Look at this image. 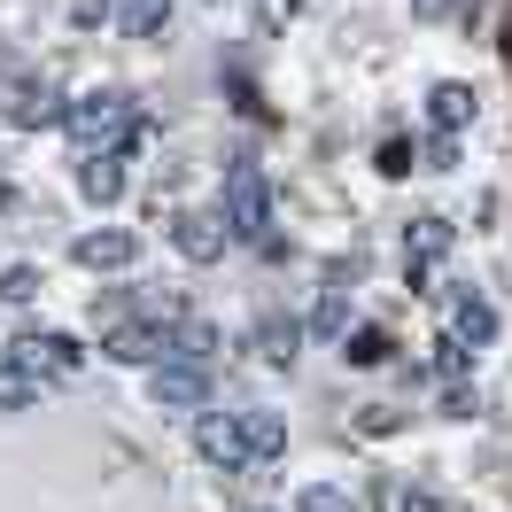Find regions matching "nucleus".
I'll return each instance as SVG.
<instances>
[{"label":"nucleus","mask_w":512,"mask_h":512,"mask_svg":"<svg viewBox=\"0 0 512 512\" xmlns=\"http://www.w3.org/2000/svg\"><path fill=\"white\" fill-rule=\"evenodd\" d=\"M396 512H443V505H435L427 489H404V497H396Z\"/></svg>","instance_id":"nucleus-25"},{"label":"nucleus","mask_w":512,"mask_h":512,"mask_svg":"<svg viewBox=\"0 0 512 512\" xmlns=\"http://www.w3.org/2000/svg\"><path fill=\"white\" fill-rule=\"evenodd\" d=\"M109 357H125V365H163V350H171V334L148 319H125V326H109V342H101Z\"/></svg>","instance_id":"nucleus-5"},{"label":"nucleus","mask_w":512,"mask_h":512,"mask_svg":"<svg viewBox=\"0 0 512 512\" xmlns=\"http://www.w3.org/2000/svg\"><path fill=\"white\" fill-rule=\"evenodd\" d=\"M63 125L78 132L86 156H117V140H125V94H78L63 109Z\"/></svg>","instance_id":"nucleus-2"},{"label":"nucleus","mask_w":512,"mask_h":512,"mask_svg":"<svg viewBox=\"0 0 512 512\" xmlns=\"http://www.w3.org/2000/svg\"><path fill=\"white\" fill-rule=\"evenodd\" d=\"M70 16H78V24H101V16H109V0H70Z\"/></svg>","instance_id":"nucleus-26"},{"label":"nucleus","mask_w":512,"mask_h":512,"mask_svg":"<svg viewBox=\"0 0 512 512\" xmlns=\"http://www.w3.org/2000/svg\"><path fill=\"white\" fill-rule=\"evenodd\" d=\"M194 450H202L218 474H241V466H249V443H241V419L233 412H202L194 419Z\"/></svg>","instance_id":"nucleus-3"},{"label":"nucleus","mask_w":512,"mask_h":512,"mask_svg":"<svg viewBox=\"0 0 512 512\" xmlns=\"http://www.w3.org/2000/svg\"><path fill=\"white\" fill-rule=\"evenodd\" d=\"M39 350H47V365H78V357H86L70 334H32V342H24V357H39Z\"/></svg>","instance_id":"nucleus-18"},{"label":"nucleus","mask_w":512,"mask_h":512,"mask_svg":"<svg viewBox=\"0 0 512 512\" xmlns=\"http://www.w3.org/2000/svg\"><path fill=\"white\" fill-rule=\"evenodd\" d=\"M148 396L171 404V412H202V404H210V381H202V365H156V373H148Z\"/></svg>","instance_id":"nucleus-4"},{"label":"nucleus","mask_w":512,"mask_h":512,"mask_svg":"<svg viewBox=\"0 0 512 512\" xmlns=\"http://www.w3.org/2000/svg\"><path fill=\"white\" fill-rule=\"evenodd\" d=\"M342 357H350V365H381L388 334H381V326H350V334H342Z\"/></svg>","instance_id":"nucleus-16"},{"label":"nucleus","mask_w":512,"mask_h":512,"mask_svg":"<svg viewBox=\"0 0 512 512\" xmlns=\"http://www.w3.org/2000/svg\"><path fill=\"white\" fill-rule=\"evenodd\" d=\"M381 171H388V179H404V171H412V148H404V140H388V148H381Z\"/></svg>","instance_id":"nucleus-24"},{"label":"nucleus","mask_w":512,"mask_h":512,"mask_svg":"<svg viewBox=\"0 0 512 512\" xmlns=\"http://www.w3.org/2000/svg\"><path fill=\"white\" fill-rule=\"evenodd\" d=\"M311 334H326V342H342V334H350V295H342V288H326V295H319Z\"/></svg>","instance_id":"nucleus-13"},{"label":"nucleus","mask_w":512,"mask_h":512,"mask_svg":"<svg viewBox=\"0 0 512 512\" xmlns=\"http://www.w3.org/2000/svg\"><path fill=\"white\" fill-rule=\"evenodd\" d=\"M427 117H435L443 132H458L466 117H474V86H458V78H443V86L427 94Z\"/></svg>","instance_id":"nucleus-11"},{"label":"nucleus","mask_w":512,"mask_h":512,"mask_svg":"<svg viewBox=\"0 0 512 512\" xmlns=\"http://www.w3.org/2000/svg\"><path fill=\"white\" fill-rule=\"evenodd\" d=\"M132 256H140V241H132L125 225H101V233L78 241V264H94V272H125Z\"/></svg>","instance_id":"nucleus-7"},{"label":"nucleus","mask_w":512,"mask_h":512,"mask_svg":"<svg viewBox=\"0 0 512 512\" xmlns=\"http://www.w3.org/2000/svg\"><path fill=\"white\" fill-rule=\"evenodd\" d=\"M450 342H458V350H489V342H497V311H489L481 295H466V303L450 311Z\"/></svg>","instance_id":"nucleus-8"},{"label":"nucleus","mask_w":512,"mask_h":512,"mask_svg":"<svg viewBox=\"0 0 512 512\" xmlns=\"http://www.w3.org/2000/svg\"><path fill=\"white\" fill-rule=\"evenodd\" d=\"M171 342H179V350H187V357H210V326H179V334H171Z\"/></svg>","instance_id":"nucleus-22"},{"label":"nucleus","mask_w":512,"mask_h":512,"mask_svg":"<svg viewBox=\"0 0 512 512\" xmlns=\"http://www.w3.org/2000/svg\"><path fill=\"white\" fill-rule=\"evenodd\" d=\"M171 241H179V256H187V264H218V256H225V218L187 210V218L171 225Z\"/></svg>","instance_id":"nucleus-6"},{"label":"nucleus","mask_w":512,"mask_h":512,"mask_svg":"<svg viewBox=\"0 0 512 512\" xmlns=\"http://www.w3.org/2000/svg\"><path fill=\"white\" fill-rule=\"evenodd\" d=\"M450 249V225L443 218H419V233H412V272L427 264V256H443Z\"/></svg>","instance_id":"nucleus-17"},{"label":"nucleus","mask_w":512,"mask_h":512,"mask_svg":"<svg viewBox=\"0 0 512 512\" xmlns=\"http://www.w3.org/2000/svg\"><path fill=\"white\" fill-rule=\"evenodd\" d=\"M466 357H474V350H458V342L443 334V342H435V373H443V381H458V373H466Z\"/></svg>","instance_id":"nucleus-21"},{"label":"nucleus","mask_w":512,"mask_h":512,"mask_svg":"<svg viewBox=\"0 0 512 512\" xmlns=\"http://www.w3.org/2000/svg\"><path fill=\"white\" fill-rule=\"evenodd\" d=\"M256 342H264V357H272V365H295V342H303V319H264V334H256Z\"/></svg>","instance_id":"nucleus-14"},{"label":"nucleus","mask_w":512,"mask_h":512,"mask_svg":"<svg viewBox=\"0 0 512 512\" xmlns=\"http://www.w3.org/2000/svg\"><path fill=\"white\" fill-rule=\"evenodd\" d=\"M163 8H171V0H140V8H132V32L148 39V32H156V24H163Z\"/></svg>","instance_id":"nucleus-23"},{"label":"nucleus","mask_w":512,"mask_h":512,"mask_svg":"<svg viewBox=\"0 0 512 512\" xmlns=\"http://www.w3.org/2000/svg\"><path fill=\"white\" fill-rule=\"evenodd\" d=\"M225 233H233V241H264V233H272V179H264L249 156L225 163Z\"/></svg>","instance_id":"nucleus-1"},{"label":"nucleus","mask_w":512,"mask_h":512,"mask_svg":"<svg viewBox=\"0 0 512 512\" xmlns=\"http://www.w3.org/2000/svg\"><path fill=\"white\" fill-rule=\"evenodd\" d=\"M32 295H39L32 264H8V272H0V303H32Z\"/></svg>","instance_id":"nucleus-19"},{"label":"nucleus","mask_w":512,"mask_h":512,"mask_svg":"<svg viewBox=\"0 0 512 512\" xmlns=\"http://www.w3.org/2000/svg\"><path fill=\"white\" fill-rule=\"evenodd\" d=\"M78 187H86V202H117L125 194V156H86Z\"/></svg>","instance_id":"nucleus-12"},{"label":"nucleus","mask_w":512,"mask_h":512,"mask_svg":"<svg viewBox=\"0 0 512 512\" xmlns=\"http://www.w3.org/2000/svg\"><path fill=\"white\" fill-rule=\"evenodd\" d=\"M443 8H450V0H419V16H443Z\"/></svg>","instance_id":"nucleus-27"},{"label":"nucleus","mask_w":512,"mask_h":512,"mask_svg":"<svg viewBox=\"0 0 512 512\" xmlns=\"http://www.w3.org/2000/svg\"><path fill=\"white\" fill-rule=\"evenodd\" d=\"M233 419H241L249 466H256V458H280V450H288V419H280V412H233Z\"/></svg>","instance_id":"nucleus-9"},{"label":"nucleus","mask_w":512,"mask_h":512,"mask_svg":"<svg viewBox=\"0 0 512 512\" xmlns=\"http://www.w3.org/2000/svg\"><path fill=\"white\" fill-rule=\"evenodd\" d=\"M295 512H357V505L342 497V489H326V481H311V489L295 497Z\"/></svg>","instance_id":"nucleus-20"},{"label":"nucleus","mask_w":512,"mask_h":512,"mask_svg":"<svg viewBox=\"0 0 512 512\" xmlns=\"http://www.w3.org/2000/svg\"><path fill=\"white\" fill-rule=\"evenodd\" d=\"M16 125H63V94H55V86H32V94L16 101Z\"/></svg>","instance_id":"nucleus-15"},{"label":"nucleus","mask_w":512,"mask_h":512,"mask_svg":"<svg viewBox=\"0 0 512 512\" xmlns=\"http://www.w3.org/2000/svg\"><path fill=\"white\" fill-rule=\"evenodd\" d=\"M24 404H39V365L0 357V412H24Z\"/></svg>","instance_id":"nucleus-10"}]
</instances>
